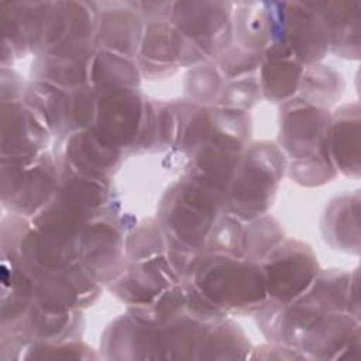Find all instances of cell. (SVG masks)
<instances>
[{
	"label": "cell",
	"instance_id": "obj_1",
	"mask_svg": "<svg viewBox=\"0 0 361 361\" xmlns=\"http://www.w3.org/2000/svg\"><path fill=\"white\" fill-rule=\"evenodd\" d=\"M182 281L186 312L206 322L224 319L227 312L251 313L268 302L261 264L238 252L200 251Z\"/></svg>",
	"mask_w": 361,
	"mask_h": 361
},
{
	"label": "cell",
	"instance_id": "obj_2",
	"mask_svg": "<svg viewBox=\"0 0 361 361\" xmlns=\"http://www.w3.org/2000/svg\"><path fill=\"white\" fill-rule=\"evenodd\" d=\"M224 213L226 193L190 175L166 190L158 212L169 245L189 255L206 248Z\"/></svg>",
	"mask_w": 361,
	"mask_h": 361
},
{
	"label": "cell",
	"instance_id": "obj_3",
	"mask_svg": "<svg viewBox=\"0 0 361 361\" xmlns=\"http://www.w3.org/2000/svg\"><path fill=\"white\" fill-rule=\"evenodd\" d=\"M281 113L279 140L292 158L290 178L305 186L329 182L336 175L329 155V111L293 97Z\"/></svg>",
	"mask_w": 361,
	"mask_h": 361
},
{
	"label": "cell",
	"instance_id": "obj_4",
	"mask_svg": "<svg viewBox=\"0 0 361 361\" xmlns=\"http://www.w3.org/2000/svg\"><path fill=\"white\" fill-rule=\"evenodd\" d=\"M282 151L271 142H255L241 155L226 192L227 213L243 220L262 216L272 204L285 171Z\"/></svg>",
	"mask_w": 361,
	"mask_h": 361
},
{
	"label": "cell",
	"instance_id": "obj_5",
	"mask_svg": "<svg viewBox=\"0 0 361 361\" xmlns=\"http://www.w3.org/2000/svg\"><path fill=\"white\" fill-rule=\"evenodd\" d=\"M155 103L138 92L127 89L99 96L94 133L124 154L155 148Z\"/></svg>",
	"mask_w": 361,
	"mask_h": 361
},
{
	"label": "cell",
	"instance_id": "obj_6",
	"mask_svg": "<svg viewBox=\"0 0 361 361\" xmlns=\"http://www.w3.org/2000/svg\"><path fill=\"white\" fill-rule=\"evenodd\" d=\"M233 3L175 1L171 23L185 42V65L220 56L231 42Z\"/></svg>",
	"mask_w": 361,
	"mask_h": 361
},
{
	"label": "cell",
	"instance_id": "obj_7",
	"mask_svg": "<svg viewBox=\"0 0 361 361\" xmlns=\"http://www.w3.org/2000/svg\"><path fill=\"white\" fill-rule=\"evenodd\" d=\"M58 169V164L47 152L34 158L3 159V204L16 214L35 216L56 193Z\"/></svg>",
	"mask_w": 361,
	"mask_h": 361
},
{
	"label": "cell",
	"instance_id": "obj_8",
	"mask_svg": "<svg viewBox=\"0 0 361 361\" xmlns=\"http://www.w3.org/2000/svg\"><path fill=\"white\" fill-rule=\"evenodd\" d=\"M312 248L300 241H281L259 262L265 275L268 300L276 305L292 302L305 293L319 274Z\"/></svg>",
	"mask_w": 361,
	"mask_h": 361
},
{
	"label": "cell",
	"instance_id": "obj_9",
	"mask_svg": "<svg viewBox=\"0 0 361 361\" xmlns=\"http://www.w3.org/2000/svg\"><path fill=\"white\" fill-rule=\"evenodd\" d=\"M274 45L289 49L306 66L323 58L329 49L326 34L307 3H274Z\"/></svg>",
	"mask_w": 361,
	"mask_h": 361
},
{
	"label": "cell",
	"instance_id": "obj_10",
	"mask_svg": "<svg viewBox=\"0 0 361 361\" xmlns=\"http://www.w3.org/2000/svg\"><path fill=\"white\" fill-rule=\"evenodd\" d=\"M1 161L42 154L51 131L38 111L24 100V94L1 97Z\"/></svg>",
	"mask_w": 361,
	"mask_h": 361
},
{
	"label": "cell",
	"instance_id": "obj_11",
	"mask_svg": "<svg viewBox=\"0 0 361 361\" xmlns=\"http://www.w3.org/2000/svg\"><path fill=\"white\" fill-rule=\"evenodd\" d=\"M138 68L148 78L172 75L185 62V44L171 18L144 21V31L137 55Z\"/></svg>",
	"mask_w": 361,
	"mask_h": 361
},
{
	"label": "cell",
	"instance_id": "obj_12",
	"mask_svg": "<svg viewBox=\"0 0 361 361\" xmlns=\"http://www.w3.org/2000/svg\"><path fill=\"white\" fill-rule=\"evenodd\" d=\"M144 31V18L133 3L99 6V25L94 47L135 59Z\"/></svg>",
	"mask_w": 361,
	"mask_h": 361
},
{
	"label": "cell",
	"instance_id": "obj_13",
	"mask_svg": "<svg viewBox=\"0 0 361 361\" xmlns=\"http://www.w3.org/2000/svg\"><path fill=\"white\" fill-rule=\"evenodd\" d=\"M65 141L63 162L80 175L107 180L120 166L123 154L103 141L93 128L76 131Z\"/></svg>",
	"mask_w": 361,
	"mask_h": 361
},
{
	"label": "cell",
	"instance_id": "obj_14",
	"mask_svg": "<svg viewBox=\"0 0 361 361\" xmlns=\"http://www.w3.org/2000/svg\"><path fill=\"white\" fill-rule=\"evenodd\" d=\"M327 39V48L343 58H358L360 1H310Z\"/></svg>",
	"mask_w": 361,
	"mask_h": 361
},
{
	"label": "cell",
	"instance_id": "obj_15",
	"mask_svg": "<svg viewBox=\"0 0 361 361\" xmlns=\"http://www.w3.org/2000/svg\"><path fill=\"white\" fill-rule=\"evenodd\" d=\"M259 73L261 94L269 102H288L298 92L305 65L286 48L274 45L264 51Z\"/></svg>",
	"mask_w": 361,
	"mask_h": 361
},
{
	"label": "cell",
	"instance_id": "obj_16",
	"mask_svg": "<svg viewBox=\"0 0 361 361\" xmlns=\"http://www.w3.org/2000/svg\"><path fill=\"white\" fill-rule=\"evenodd\" d=\"M233 30L240 48L264 54L275 41V16L272 3H233Z\"/></svg>",
	"mask_w": 361,
	"mask_h": 361
},
{
	"label": "cell",
	"instance_id": "obj_17",
	"mask_svg": "<svg viewBox=\"0 0 361 361\" xmlns=\"http://www.w3.org/2000/svg\"><path fill=\"white\" fill-rule=\"evenodd\" d=\"M329 155L341 172L358 176L360 172V116L357 104L343 106L331 117Z\"/></svg>",
	"mask_w": 361,
	"mask_h": 361
},
{
	"label": "cell",
	"instance_id": "obj_18",
	"mask_svg": "<svg viewBox=\"0 0 361 361\" xmlns=\"http://www.w3.org/2000/svg\"><path fill=\"white\" fill-rule=\"evenodd\" d=\"M358 200L351 202L350 196H343L333 202L323 216V234L337 250H358Z\"/></svg>",
	"mask_w": 361,
	"mask_h": 361
},
{
	"label": "cell",
	"instance_id": "obj_19",
	"mask_svg": "<svg viewBox=\"0 0 361 361\" xmlns=\"http://www.w3.org/2000/svg\"><path fill=\"white\" fill-rule=\"evenodd\" d=\"M343 90L341 76L324 65H307L299 82V99L317 107L330 106Z\"/></svg>",
	"mask_w": 361,
	"mask_h": 361
},
{
	"label": "cell",
	"instance_id": "obj_20",
	"mask_svg": "<svg viewBox=\"0 0 361 361\" xmlns=\"http://www.w3.org/2000/svg\"><path fill=\"white\" fill-rule=\"evenodd\" d=\"M282 240V230L272 217L252 219L251 224L244 226L241 252L247 258L261 262L267 254Z\"/></svg>",
	"mask_w": 361,
	"mask_h": 361
},
{
	"label": "cell",
	"instance_id": "obj_21",
	"mask_svg": "<svg viewBox=\"0 0 361 361\" xmlns=\"http://www.w3.org/2000/svg\"><path fill=\"white\" fill-rule=\"evenodd\" d=\"M224 82L216 65L196 66L186 76V93L196 104L214 106Z\"/></svg>",
	"mask_w": 361,
	"mask_h": 361
},
{
	"label": "cell",
	"instance_id": "obj_22",
	"mask_svg": "<svg viewBox=\"0 0 361 361\" xmlns=\"http://www.w3.org/2000/svg\"><path fill=\"white\" fill-rule=\"evenodd\" d=\"M261 99L259 82L255 76L227 80L214 104L221 109L245 110L252 107Z\"/></svg>",
	"mask_w": 361,
	"mask_h": 361
}]
</instances>
